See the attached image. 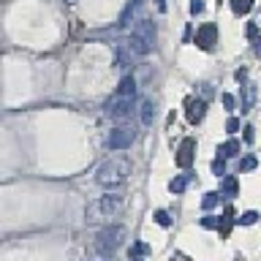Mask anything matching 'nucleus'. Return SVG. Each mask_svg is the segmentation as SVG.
Returning <instances> with one entry per match:
<instances>
[{
  "label": "nucleus",
  "mask_w": 261,
  "mask_h": 261,
  "mask_svg": "<svg viewBox=\"0 0 261 261\" xmlns=\"http://www.w3.org/2000/svg\"><path fill=\"white\" fill-rule=\"evenodd\" d=\"M130 177V161L128 158H106L101 166L95 169V179L98 185L106 188V191H114V188H122Z\"/></svg>",
  "instance_id": "nucleus-1"
},
{
  "label": "nucleus",
  "mask_w": 261,
  "mask_h": 261,
  "mask_svg": "<svg viewBox=\"0 0 261 261\" xmlns=\"http://www.w3.org/2000/svg\"><path fill=\"white\" fill-rule=\"evenodd\" d=\"M122 207H125V196H120V193H106V196L95 199V201L87 207L85 220H87V223H106V220L117 218L120 212H122Z\"/></svg>",
  "instance_id": "nucleus-2"
},
{
  "label": "nucleus",
  "mask_w": 261,
  "mask_h": 261,
  "mask_svg": "<svg viewBox=\"0 0 261 261\" xmlns=\"http://www.w3.org/2000/svg\"><path fill=\"white\" fill-rule=\"evenodd\" d=\"M130 52L136 55H150L152 46H155V22L150 19H139L130 30Z\"/></svg>",
  "instance_id": "nucleus-3"
},
{
  "label": "nucleus",
  "mask_w": 261,
  "mask_h": 261,
  "mask_svg": "<svg viewBox=\"0 0 261 261\" xmlns=\"http://www.w3.org/2000/svg\"><path fill=\"white\" fill-rule=\"evenodd\" d=\"M125 237H128L125 226H106V228H101V234L95 240V250L101 256H114L120 250V245L125 242Z\"/></svg>",
  "instance_id": "nucleus-4"
},
{
  "label": "nucleus",
  "mask_w": 261,
  "mask_h": 261,
  "mask_svg": "<svg viewBox=\"0 0 261 261\" xmlns=\"http://www.w3.org/2000/svg\"><path fill=\"white\" fill-rule=\"evenodd\" d=\"M134 98L136 95H122V93H114L109 98V103H106V114H109L112 120H125L130 117V109H134Z\"/></svg>",
  "instance_id": "nucleus-5"
},
{
  "label": "nucleus",
  "mask_w": 261,
  "mask_h": 261,
  "mask_svg": "<svg viewBox=\"0 0 261 261\" xmlns=\"http://www.w3.org/2000/svg\"><path fill=\"white\" fill-rule=\"evenodd\" d=\"M134 139H136V130L130 125H117L109 134V139H106V147H109V150H128V147L134 144Z\"/></svg>",
  "instance_id": "nucleus-6"
},
{
  "label": "nucleus",
  "mask_w": 261,
  "mask_h": 261,
  "mask_svg": "<svg viewBox=\"0 0 261 261\" xmlns=\"http://www.w3.org/2000/svg\"><path fill=\"white\" fill-rule=\"evenodd\" d=\"M199 49H204V52H210L212 46L218 44V28L215 24H201L199 30H196V41H193Z\"/></svg>",
  "instance_id": "nucleus-7"
},
{
  "label": "nucleus",
  "mask_w": 261,
  "mask_h": 261,
  "mask_svg": "<svg viewBox=\"0 0 261 261\" xmlns=\"http://www.w3.org/2000/svg\"><path fill=\"white\" fill-rule=\"evenodd\" d=\"M196 158V139H182V144H179V150L174 155V161H177V166L179 169H191V163Z\"/></svg>",
  "instance_id": "nucleus-8"
},
{
  "label": "nucleus",
  "mask_w": 261,
  "mask_h": 261,
  "mask_svg": "<svg viewBox=\"0 0 261 261\" xmlns=\"http://www.w3.org/2000/svg\"><path fill=\"white\" fill-rule=\"evenodd\" d=\"M188 112H185V117L191 125H199V122L204 120V114H207V101L204 98H188Z\"/></svg>",
  "instance_id": "nucleus-9"
},
{
  "label": "nucleus",
  "mask_w": 261,
  "mask_h": 261,
  "mask_svg": "<svg viewBox=\"0 0 261 261\" xmlns=\"http://www.w3.org/2000/svg\"><path fill=\"white\" fill-rule=\"evenodd\" d=\"M253 103H256V85L245 82V85H242V109L240 112H250Z\"/></svg>",
  "instance_id": "nucleus-10"
},
{
  "label": "nucleus",
  "mask_w": 261,
  "mask_h": 261,
  "mask_svg": "<svg viewBox=\"0 0 261 261\" xmlns=\"http://www.w3.org/2000/svg\"><path fill=\"white\" fill-rule=\"evenodd\" d=\"M218 155H223V158H234V155H240V142L237 139H228L218 147Z\"/></svg>",
  "instance_id": "nucleus-11"
},
{
  "label": "nucleus",
  "mask_w": 261,
  "mask_h": 261,
  "mask_svg": "<svg viewBox=\"0 0 261 261\" xmlns=\"http://www.w3.org/2000/svg\"><path fill=\"white\" fill-rule=\"evenodd\" d=\"M231 226H234V212H231V207H226L223 218H220V226H218L220 237H228V231H231Z\"/></svg>",
  "instance_id": "nucleus-12"
},
{
  "label": "nucleus",
  "mask_w": 261,
  "mask_h": 261,
  "mask_svg": "<svg viewBox=\"0 0 261 261\" xmlns=\"http://www.w3.org/2000/svg\"><path fill=\"white\" fill-rule=\"evenodd\" d=\"M152 120H155V103L147 98V101H142V122L144 125H152Z\"/></svg>",
  "instance_id": "nucleus-13"
},
{
  "label": "nucleus",
  "mask_w": 261,
  "mask_h": 261,
  "mask_svg": "<svg viewBox=\"0 0 261 261\" xmlns=\"http://www.w3.org/2000/svg\"><path fill=\"white\" fill-rule=\"evenodd\" d=\"M253 8V0H231V11L237 16H242V14H248Z\"/></svg>",
  "instance_id": "nucleus-14"
},
{
  "label": "nucleus",
  "mask_w": 261,
  "mask_h": 261,
  "mask_svg": "<svg viewBox=\"0 0 261 261\" xmlns=\"http://www.w3.org/2000/svg\"><path fill=\"white\" fill-rule=\"evenodd\" d=\"M212 174H215V177H226V158H223V155H218V158L212 161Z\"/></svg>",
  "instance_id": "nucleus-15"
},
{
  "label": "nucleus",
  "mask_w": 261,
  "mask_h": 261,
  "mask_svg": "<svg viewBox=\"0 0 261 261\" xmlns=\"http://www.w3.org/2000/svg\"><path fill=\"white\" fill-rule=\"evenodd\" d=\"M258 220V212H253V210H248V212H242L240 218H237V223L240 226H253Z\"/></svg>",
  "instance_id": "nucleus-16"
},
{
  "label": "nucleus",
  "mask_w": 261,
  "mask_h": 261,
  "mask_svg": "<svg viewBox=\"0 0 261 261\" xmlns=\"http://www.w3.org/2000/svg\"><path fill=\"white\" fill-rule=\"evenodd\" d=\"M223 193H226V196H237V193H240V185H237L234 177H226V179H223Z\"/></svg>",
  "instance_id": "nucleus-17"
},
{
  "label": "nucleus",
  "mask_w": 261,
  "mask_h": 261,
  "mask_svg": "<svg viewBox=\"0 0 261 261\" xmlns=\"http://www.w3.org/2000/svg\"><path fill=\"white\" fill-rule=\"evenodd\" d=\"M185 185H188V174H182V177H174V179H171V193H182L185 191Z\"/></svg>",
  "instance_id": "nucleus-18"
},
{
  "label": "nucleus",
  "mask_w": 261,
  "mask_h": 261,
  "mask_svg": "<svg viewBox=\"0 0 261 261\" xmlns=\"http://www.w3.org/2000/svg\"><path fill=\"white\" fill-rule=\"evenodd\" d=\"M218 199H220V193H215V191H212V193H204V199H201V207H204V210H212V207L218 204Z\"/></svg>",
  "instance_id": "nucleus-19"
},
{
  "label": "nucleus",
  "mask_w": 261,
  "mask_h": 261,
  "mask_svg": "<svg viewBox=\"0 0 261 261\" xmlns=\"http://www.w3.org/2000/svg\"><path fill=\"white\" fill-rule=\"evenodd\" d=\"M256 158H253V155H248V158H242L240 161V171H253V169H256Z\"/></svg>",
  "instance_id": "nucleus-20"
},
{
  "label": "nucleus",
  "mask_w": 261,
  "mask_h": 261,
  "mask_svg": "<svg viewBox=\"0 0 261 261\" xmlns=\"http://www.w3.org/2000/svg\"><path fill=\"white\" fill-rule=\"evenodd\" d=\"M155 223H158V226H171L169 212H166V210H158V212H155Z\"/></svg>",
  "instance_id": "nucleus-21"
},
{
  "label": "nucleus",
  "mask_w": 261,
  "mask_h": 261,
  "mask_svg": "<svg viewBox=\"0 0 261 261\" xmlns=\"http://www.w3.org/2000/svg\"><path fill=\"white\" fill-rule=\"evenodd\" d=\"M201 226H204V228H218V226H220V218H215V215H204V218H201Z\"/></svg>",
  "instance_id": "nucleus-22"
},
{
  "label": "nucleus",
  "mask_w": 261,
  "mask_h": 261,
  "mask_svg": "<svg viewBox=\"0 0 261 261\" xmlns=\"http://www.w3.org/2000/svg\"><path fill=\"white\" fill-rule=\"evenodd\" d=\"M226 130H228V134H237V130H240V120H237V117H228V120H226Z\"/></svg>",
  "instance_id": "nucleus-23"
},
{
  "label": "nucleus",
  "mask_w": 261,
  "mask_h": 261,
  "mask_svg": "<svg viewBox=\"0 0 261 261\" xmlns=\"http://www.w3.org/2000/svg\"><path fill=\"white\" fill-rule=\"evenodd\" d=\"M223 106H226L228 112H234V109H237V101H234V95H231V93H226V95H223Z\"/></svg>",
  "instance_id": "nucleus-24"
},
{
  "label": "nucleus",
  "mask_w": 261,
  "mask_h": 261,
  "mask_svg": "<svg viewBox=\"0 0 261 261\" xmlns=\"http://www.w3.org/2000/svg\"><path fill=\"white\" fill-rule=\"evenodd\" d=\"M144 253H150V248L144 242H134V256H144Z\"/></svg>",
  "instance_id": "nucleus-25"
},
{
  "label": "nucleus",
  "mask_w": 261,
  "mask_h": 261,
  "mask_svg": "<svg viewBox=\"0 0 261 261\" xmlns=\"http://www.w3.org/2000/svg\"><path fill=\"white\" fill-rule=\"evenodd\" d=\"M204 11V0H191V14H201Z\"/></svg>",
  "instance_id": "nucleus-26"
},
{
  "label": "nucleus",
  "mask_w": 261,
  "mask_h": 261,
  "mask_svg": "<svg viewBox=\"0 0 261 261\" xmlns=\"http://www.w3.org/2000/svg\"><path fill=\"white\" fill-rule=\"evenodd\" d=\"M242 130H245V134H242L245 142H253V139H256V134H253V125H245Z\"/></svg>",
  "instance_id": "nucleus-27"
},
{
  "label": "nucleus",
  "mask_w": 261,
  "mask_h": 261,
  "mask_svg": "<svg viewBox=\"0 0 261 261\" xmlns=\"http://www.w3.org/2000/svg\"><path fill=\"white\" fill-rule=\"evenodd\" d=\"M234 76H237V82H245V79H248V71H245V68H237Z\"/></svg>",
  "instance_id": "nucleus-28"
},
{
  "label": "nucleus",
  "mask_w": 261,
  "mask_h": 261,
  "mask_svg": "<svg viewBox=\"0 0 261 261\" xmlns=\"http://www.w3.org/2000/svg\"><path fill=\"white\" fill-rule=\"evenodd\" d=\"M256 33H258V28H256V24H248V38H253Z\"/></svg>",
  "instance_id": "nucleus-29"
},
{
  "label": "nucleus",
  "mask_w": 261,
  "mask_h": 261,
  "mask_svg": "<svg viewBox=\"0 0 261 261\" xmlns=\"http://www.w3.org/2000/svg\"><path fill=\"white\" fill-rule=\"evenodd\" d=\"M155 6H158V11H161V14L166 11V0H155Z\"/></svg>",
  "instance_id": "nucleus-30"
},
{
  "label": "nucleus",
  "mask_w": 261,
  "mask_h": 261,
  "mask_svg": "<svg viewBox=\"0 0 261 261\" xmlns=\"http://www.w3.org/2000/svg\"><path fill=\"white\" fill-rule=\"evenodd\" d=\"M256 52H258V55H261V38H258V41H256Z\"/></svg>",
  "instance_id": "nucleus-31"
},
{
  "label": "nucleus",
  "mask_w": 261,
  "mask_h": 261,
  "mask_svg": "<svg viewBox=\"0 0 261 261\" xmlns=\"http://www.w3.org/2000/svg\"><path fill=\"white\" fill-rule=\"evenodd\" d=\"M130 261H144V258H139V256H134V258H130Z\"/></svg>",
  "instance_id": "nucleus-32"
},
{
  "label": "nucleus",
  "mask_w": 261,
  "mask_h": 261,
  "mask_svg": "<svg viewBox=\"0 0 261 261\" xmlns=\"http://www.w3.org/2000/svg\"><path fill=\"white\" fill-rule=\"evenodd\" d=\"M65 3H76V0H65Z\"/></svg>",
  "instance_id": "nucleus-33"
},
{
  "label": "nucleus",
  "mask_w": 261,
  "mask_h": 261,
  "mask_svg": "<svg viewBox=\"0 0 261 261\" xmlns=\"http://www.w3.org/2000/svg\"><path fill=\"white\" fill-rule=\"evenodd\" d=\"M134 3H142V0H134Z\"/></svg>",
  "instance_id": "nucleus-34"
}]
</instances>
